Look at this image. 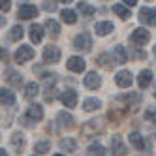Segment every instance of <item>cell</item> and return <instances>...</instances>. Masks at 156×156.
Here are the masks:
<instances>
[{
	"label": "cell",
	"instance_id": "6da1fadb",
	"mask_svg": "<svg viewBox=\"0 0 156 156\" xmlns=\"http://www.w3.org/2000/svg\"><path fill=\"white\" fill-rule=\"evenodd\" d=\"M32 58H34V49L30 45H21L15 51V62H19V64H25V62H28Z\"/></svg>",
	"mask_w": 156,
	"mask_h": 156
},
{
	"label": "cell",
	"instance_id": "7a4b0ae2",
	"mask_svg": "<svg viewBox=\"0 0 156 156\" xmlns=\"http://www.w3.org/2000/svg\"><path fill=\"white\" fill-rule=\"evenodd\" d=\"M90 45H92V41H90V36H88L87 32H81V34H77L75 40H73V47H75V49H79V51H83V53L90 51Z\"/></svg>",
	"mask_w": 156,
	"mask_h": 156
},
{
	"label": "cell",
	"instance_id": "3957f363",
	"mask_svg": "<svg viewBox=\"0 0 156 156\" xmlns=\"http://www.w3.org/2000/svg\"><path fill=\"white\" fill-rule=\"evenodd\" d=\"M43 60L47 64H57L60 60V49L55 45H47L45 51H43Z\"/></svg>",
	"mask_w": 156,
	"mask_h": 156
},
{
	"label": "cell",
	"instance_id": "277c9868",
	"mask_svg": "<svg viewBox=\"0 0 156 156\" xmlns=\"http://www.w3.org/2000/svg\"><path fill=\"white\" fill-rule=\"evenodd\" d=\"M130 40H132V43H136V45H145V43L151 40V34H149V30H145V28H137V30H133Z\"/></svg>",
	"mask_w": 156,
	"mask_h": 156
},
{
	"label": "cell",
	"instance_id": "5b68a950",
	"mask_svg": "<svg viewBox=\"0 0 156 156\" xmlns=\"http://www.w3.org/2000/svg\"><path fill=\"white\" fill-rule=\"evenodd\" d=\"M85 87L90 88V90H96V88L102 87V79H100V75L96 72H88L85 75Z\"/></svg>",
	"mask_w": 156,
	"mask_h": 156
},
{
	"label": "cell",
	"instance_id": "8992f818",
	"mask_svg": "<svg viewBox=\"0 0 156 156\" xmlns=\"http://www.w3.org/2000/svg\"><path fill=\"white\" fill-rule=\"evenodd\" d=\"M66 68L70 72H75V73H81L85 70V60L81 57H70L68 62H66Z\"/></svg>",
	"mask_w": 156,
	"mask_h": 156
},
{
	"label": "cell",
	"instance_id": "52a82bcc",
	"mask_svg": "<svg viewBox=\"0 0 156 156\" xmlns=\"http://www.w3.org/2000/svg\"><path fill=\"white\" fill-rule=\"evenodd\" d=\"M60 100H62V104L66 105V107H75L77 105V92L75 90H72V88H68V90H64L62 94H60Z\"/></svg>",
	"mask_w": 156,
	"mask_h": 156
},
{
	"label": "cell",
	"instance_id": "ba28073f",
	"mask_svg": "<svg viewBox=\"0 0 156 156\" xmlns=\"http://www.w3.org/2000/svg\"><path fill=\"white\" fill-rule=\"evenodd\" d=\"M139 21H141V23H147V25H156V9L141 8V12H139Z\"/></svg>",
	"mask_w": 156,
	"mask_h": 156
},
{
	"label": "cell",
	"instance_id": "9c48e42d",
	"mask_svg": "<svg viewBox=\"0 0 156 156\" xmlns=\"http://www.w3.org/2000/svg\"><path fill=\"white\" fill-rule=\"evenodd\" d=\"M94 30H96L98 36H107L115 30V27H113V23H109V21H102V23H96Z\"/></svg>",
	"mask_w": 156,
	"mask_h": 156
},
{
	"label": "cell",
	"instance_id": "30bf717a",
	"mask_svg": "<svg viewBox=\"0 0 156 156\" xmlns=\"http://www.w3.org/2000/svg\"><path fill=\"white\" fill-rule=\"evenodd\" d=\"M0 104L2 105H15V96L9 88H0Z\"/></svg>",
	"mask_w": 156,
	"mask_h": 156
},
{
	"label": "cell",
	"instance_id": "8fae6325",
	"mask_svg": "<svg viewBox=\"0 0 156 156\" xmlns=\"http://www.w3.org/2000/svg\"><path fill=\"white\" fill-rule=\"evenodd\" d=\"M38 15V8L36 6H30V4H25L19 8V17L21 19H32Z\"/></svg>",
	"mask_w": 156,
	"mask_h": 156
},
{
	"label": "cell",
	"instance_id": "7c38bea8",
	"mask_svg": "<svg viewBox=\"0 0 156 156\" xmlns=\"http://www.w3.org/2000/svg\"><path fill=\"white\" fill-rule=\"evenodd\" d=\"M27 119H30V120H41L43 119V107L41 105H38V104H34V105H30L28 107V111H27Z\"/></svg>",
	"mask_w": 156,
	"mask_h": 156
},
{
	"label": "cell",
	"instance_id": "4fadbf2b",
	"mask_svg": "<svg viewBox=\"0 0 156 156\" xmlns=\"http://www.w3.org/2000/svg\"><path fill=\"white\" fill-rule=\"evenodd\" d=\"M111 58H113L117 64H124L126 62V49L122 45H115L113 51H111Z\"/></svg>",
	"mask_w": 156,
	"mask_h": 156
},
{
	"label": "cell",
	"instance_id": "5bb4252c",
	"mask_svg": "<svg viewBox=\"0 0 156 156\" xmlns=\"http://www.w3.org/2000/svg\"><path fill=\"white\" fill-rule=\"evenodd\" d=\"M25 143H27V141H25V136H23L21 132H15L13 136H12V145H13V149H15V152H17V154L23 152Z\"/></svg>",
	"mask_w": 156,
	"mask_h": 156
},
{
	"label": "cell",
	"instance_id": "9a60e30c",
	"mask_svg": "<svg viewBox=\"0 0 156 156\" xmlns=\"http://www.w3.org/2000/svg\"><path fill=\"white\" fill-rule=\"evenodd\" d=\"M115 81H117L119 87L128 88V87L132 85V73H130V72H119V73L115 75Z\"/></svg>",
	"mask_w": 156,
	"mask_h": 156
},
{
	"label": "cell",
	"instance_id": "2e32d148",
	"mask_svg": "<svg viewBox=\"0 0 156 156\" xmlns=\"http://www.w3.org/2000/svg\"><path fill=\"white\" fill-rule=\"evenodd\" d=\"M151 83H152V72H151V70H143V72L139 73V77H137L139 88H147Z\"/></svg>",
	"mask_w": 156,
	"mask_h": 156
},
{
	"label": "cell",
	"instance_id": "e0dca14e",
	"mask_svg": "<svg viewBox=\"0 0 156 156\" xmlns=\"http://www.w3.org/2000/svg\"><path fill=\"white\" fill-rule=\"evenodd\" d=\"M87 156H105V147L102 143H92L87 149Z\"/></svg>",
	"mask_w": 156,
	"mask_h": 156
},
{
	"label": "cell",
	"instance_id": "ac0fdd59",
	"mask_svg": "<svg viewBox=\"0 0 156 156\" xmlns=\"http://www.w3.org/2000/svg\"><path fill=\"white\" fill-rule=\"evenodd\" d=\"M30 40H32V43H40L43 40V28L40 25H32L30 27Z\"/></svg>",
	"mask_w": 156,
	"mask_h": 156
},
{
	"label": "cell",
	"instance_id": "d6986e66",
	"mask_svg": "<svg viewBox=\"0 0 156 156\" xmlns=\"http://www.w3.org/2000/svg\"><path fill=\"white\" fill-rule=\"evenodd\" d=\"M111 151H115L113 156H122V154H124V147H122V141H120L119 136L111 137Z\"/></svg>",
	"mask_w": 156,
	"mask_h": 156
},
{
	"label": "cell",
	"instance_id": "ffe728a7",
	"mask_svg": "<svg viewBox=\"0 0 156 156\" xmlns=\"http://www.w3.org/2000/svg\"><path fill=\"white\" fill-rule=\"evenodd\" d=\"M130 143H132L137 151H143V149H145V139H143L141 133H137V132H132V133H130Z\"/></svg>",
	"mask_w": 156,
	"mask_h": 156
},
{
	"label": "cell",
	"instance_id": "44dd1931",
	"mask_svg": "<svg viewBox=\"0 0 156 156\" xmlns=\"http://www.w3.org/2000/svg\"><path fill=\"white\" fill-rule=\"evenodd\" d=\"M58 119H60V124H62L64 128H68V130H72V128L75 126L73 117H72L70 113H66V111H60V113H58Z\"/></svg>",
	"mask_w": 156,
	"mask_h": 156
},
{
	"label": "cell",
	"instance_id": "7402d4cb",
	"mask_svg": "<svg viewBox=\"0 0 156 156\" xmlns=\"http://www.w3.org/2000/svg\"><path fill=\"white\" fill-rule=\"evenodd\" d=\"M45 28H47V32H49L53 38H57L60 34V27H58V23L55 19H47L45 21Z\"/></svg>",
	"mask_w": 156,
	"mask_h": 156
},
{
	"label": "cell",
	"instance_id": "603a6c76",
	"mask_svg": "<svg viewBox=\"0 0 156 156\" xmlns=\"http://www.w3.org/2000/svg\"><path fill=\"white\" fill-rule=\"evenodd\" d=\"M100 105H102V102L96 100V98H87L83 102V109L85 111H96V109H100Z\"/></svg>",
	"mask_w": 156,
	"mask_h": 156
},
{
	"label": "cell",
	"instance_id": "cb8c5ba5",
	"mask_svg": "<svg viewBox=\"0 0 156 156\" xmlns=\"http://www.w3.org/2000/svg\"><path fill=\"white\" fill-rule=\"evenodd\" d=\"M58 147H60V149H66V151H70V152H73V151L77 149V143H75L72 137H62V139L58 141Z\"/></svg>",
	"mask_w": 156,
	"mask_h": 156
},
{
	"label": "cell",
	"instance_id": "d4e9b609",
	"mask_svg": "<svg viewBox=\"0 0 156 156\" xmlns=\"http://www.w3.org/2000/svg\"><path fill=\"white\" fill-rule=\"evenodd\" d=\"M60 17H62L64 23H68V25H73L77 21V15H75L73 9H64V12H60Z\"/></svg>",
	"mask_w": 156,
	"mask_h": 156
},
{
	"label": "cell",
	"instance_id": "484cf974",
	"mask_svg": "<svg viewBox=\"0 0 156 156\" xmlns=\"http://www.w3.org/2000/svg\"><path fill=\"white\" fill-rule=\"evenodd\" d=\"M113 12H115L120 19H128V17H130V9L124 8L122 4H115V6H113Z\"/></svg>",
	"mask_w": 156,
	"mask_h": 156
},
{
	"label": "cell",
	"instance_id": "4316f807",
	"mask_svg": "<svg viewBox=\"0 0 156 156\" xmlns=\"http://www.w3.org/2000/svg\"><path fill=\"white\" fill-rule=\"evenodd\" d=\"M38 92H40V87H38L36 83H28V85H27V92H25V96H27L28 100L36 98V96H38Z\"/></svg>",
	"mask_w": 156,
	"mask_h": 156
},
{
	"label": "cell",
	"instance_id": "83f0119b",
	"mask_svg": "<svg viewBox=\"0 0 156 156\" xmlns=\"http://www.w3.org/2000/svg\"><path fill=\"white\" fill-rule=\"evenodd\" d=\"M21 38H23V27L15 25V27L12 28V32H9V40H12V41H19Z\"/></svg>",
	"mask_w": 156,
	"mask_h": 156
},
{
	"label": "cell",
	"instance_id": "f1b7e54d",
	"mask_svg": "<svg viewBox=\"0 0 156 156\" xmlns=\"http://www.w3.org/2000/svg\"><path fill=\"white\" fill-rule=\"evenodd\" d=\"M34 151L40 152V154H45V152L51 151V145H49V141H38V143L34 145Z\"/></svg>",
	"mask_w": 156,
	"mask_h": 156
},
{
	"label": "cell",
	"instance_id": "f546056e",
	"mask_svg": "<svg viewBox=\"0 0 156 156\" xmlns=\"http://www.w3.org/2000/svg\"><path fill=\"white\" fill-rule=\"evenodd\" d=\"M77 8H79V12H81L83 15H87V17L94 15V12H96L92 6H88V4H85V2H79V6H77Z\"/></svg>",
	"mask_w": 156,
	"mask_h": 156
},
{
	"label": "cell",
	"instance_id": "4dcf8cb0",
	"mask_svg": "<svg viewBox=\"0 0 156 156\" xmlns=\"http://www.w3.org/2000/svg\"><path fill=\"white\" fill-rule=\"evenodd\" d=\"M6 79H8V83H12V85H21V83H23L21 75H19V73H15V72H8Z\"/></svg>",
	"mask_w": 156,
	"mask_h": 156
},
{
	"label": "cell",
	"instance_id": "1f68e13d",
	"mask_svg": "<svg viewBox=\"0 0 156 156\" xmlns=\"http://www.w3.org/2000/svg\"><path fill=\"white\" fill-rule=\"evenodd\" d=\"M109 58H111V55H100V57H98V64H102L104 68H111L113 64H111V62H107Z\"/></svg>",
	"mask_w": 156,
	"mask_h": 156
},
{
	"label": "cell",
	"instance_id": "d6a6232c",
	"mask_svg": "<svg viewBox=\"0 0 156 156\" xmlns=\"http://www.w3.org/2000/svg\"><path fill=\"white\" fill-rule=\"evenodd\" d=\"M57 2L58 0H45V2H43V8H45L47 12H55V9H57Z\"/></svg>",
	"mask_w": 156,
	"mask_h": 156
},
{
	"label": "cell",
	"instance_id": "836d02e7",
	"mask_svg": "<svg viewBox=\"0 0 156 156\" xmlns=\"http://www.w3.org/2000/svg\"><path fill=\"white\" fill-rule=\"evenodd\" d=\"M145 119L151 120V122H156V109H154V107L147 109V113H145Z\"/></svg>",
	"mask_w": 156,
	"mask_h": 156
},
{
	"label": "cell",
	"instance_id": "e575fe53",
	"mask_svg": "<svg viewBox=\"0 0 156 156\" xmlns=\"http://www.w3.org/2000/svg\"><path fill=\"white\" fill-rule=\"evenodd\" d=\"M12 8V0H0V12H9Z\"/></svg>",
	"mask_w": 156,
	"mask_h": 156
},
{
	"label": "cell",
	"instance_id": "d590c367",
	"mask_svg": "<svg viewBox=\"0 0 156 156\" xmlns=\"http://www.w3.org/2000/svg\"><path fill=\"white\" fill-rule=\"evenodd\" d=\"M124 4H128V6H136L137 0H124Z\"/></svg>",
	"mask_w": 156,
	"mask_h": 156
},
{
	"label": "cell",
	"instance_id": "8d00e7d4",
	"mask_svg": "<svg viewBox=\"0 0 156 156\" xmlns=\"http://www.w3.org/2000/svg\"><path fill=\"white\" fill-rule=\"evenodd\" d=\"M4 58H6V49L0 47V60H4Z\"/></svg>",
	"mask_w": 156,
	"mask_h": 156
},
{
	"label": "cell",
	"instance_id": "74e56055",
	"mask_svg": "<svg viewBox=\"0 0 156 156\" xmlns=\"http://www.w3.org/2000/svg\"><path fill=\"white\" fill-rule=\"evenodd\" d=\"M0 156H8V152H6L4 149H0Z\"/></svg>",
	"mask_w": 156,
	"mask_h": 156
},
{
	"label": "cell",
	"instance_id": "f35d334b",
	"mask_svg": "<svg viewBox=\"0 0 156 156\" xmlns=\"http://www.w3.org/2000/svg\"><path fill=\"white\" fill-rule=\"evenodd\" d=\"M4 23H6V19H4V17H2V15H0V27H2V25H4Z\"/></svg>",
	"mask_w": 156,
	"mask_h": 156
},
{
	"label": "cell",
	"instance_id": "ab89813d",
	"mask_svg": "<svg viewBox=\"0 0 156 156\" xmlns=\"http://www.w3.org/2000/svg\"><path fill=\"white\" fill-rule=\"evenodd\" d=\"M58 2H62V4H70L72 0H58Z\"/></svg>",
	"mask_w": 156,
	"mask_h": 156
},
{
	"label": "cell",
	"instance_id": "60d3db41",
	"mask_svg": "<svg viewBox=\"0 0 156 156\" xmlns=\"http://www.w3.org/2000/svg\"><path fill=\"white\" fill-rule=\"evenodd\" d=\"M55 156H64V154H55Z\"/></svg>",
	"mask_w": 156,
	"mask_h": 156
},
{
	"label": "cell",
	"instance_id": "b9f144b4",
	"mask_svg": "<svg viewBox=\"0 0 156 156\" xmlns=\"http://www.w3.org/2000/svg\"><path fill=\"white\" fill-rule=\"evenodd\" d=\"M154 55H156V45H154Z\"/></svg>",
	"mask_w": 156,
	"mask_h": 156
},
{
	"label": "cell",
	"instance_id": "7bdbcfd3",
	"mask_svg": "<svg viewBox=\"0 0 156 156\" xmlns=\"http://www.w3.org/2000/svg\"><path fill=\"white\" fill-rule=\"evenodd\" d=\"M154 98H156V90H154Z\"/></svg>",
	"mask_w": 156,
	"mask_h": 156
},
{
	"label": "cell",
	"instance_id": "ee69618b",
	"mask_svg": "<svg viewBox=\"0 0 156 156\" xmlns=\"http://www.w3.org/2000/svg\"><path fill=\"white\" fill-rule=\"evenodd\" d=\"M32 156H36V154H32Z\"/></svg>",
	"mask_w": 156,
	"mask_h": 156
}]
</instances>
